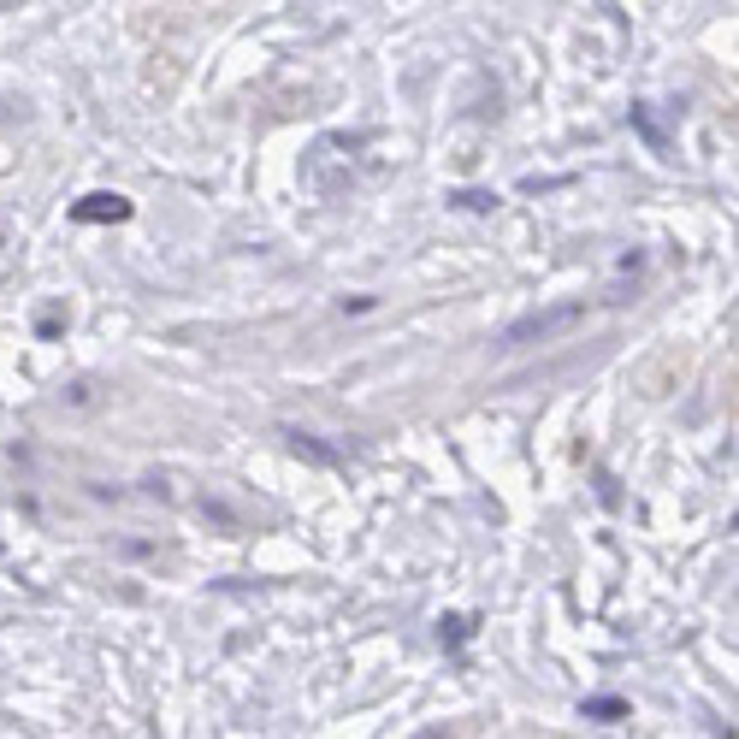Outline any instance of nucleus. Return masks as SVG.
I'll return each instance as SVG.
<instances>
[{"label":"nucleus","mask_w":739,"mask_h":739,"mask_svg":"<svg viewBox=\"0 0 739 739\" xmlns=\"http://www.w3.org/2000/svg\"><path fill=\"white\" fill-rule=\"evenodd\" d=\"M468 627H473V621H462V615H450V621H438V639H444V645L456 651V645H468Z\"/></svg>","instance_id":"nucleus-5"},{"label":"nucleus","mask_w":739,"mask_h":739,"mask_svg":"<svg viewBox=\"0 0 739 739\" xmlns=\"http://www.w3.org/2000/svg\"><path fill=\"white\" fill-rule=\"evenodd\" d=\"M450 202L462 207V213H491V207H497V196H491V190H456Z\"/></svg>","instance_id":"nucleus-4"},{"label":"nucleus","mask_w":739,"mask_h":739,"mask_svg":"<svg viewBox=\"0 0 739 739\" xmlns=\"http://www.w3.org/2000/svg\"><path fill=\"white\" fill-rule=\"evenodd\" d=\"M586 716H604V722H615V716H627V704H621V698H592V704H586Z\"/></svg>","instance_id":"nucleus-6"},{"label":"nucleus","mask_w":739,"mask_h":739,"mask_svg":"<svg viewBox=\"0 0 739 739\" xmlns=\"http://www.w3.org/2000/svg\"><path fill=\"white\" fill-rule=\"evenodd\" d=\"M586 320V302H550V308H533V314H521L515 326H503L497 332V349H527V343H550V337L574 332Z\"/></svg>","instance_id":"nucleus-1"},{"label":"nucleus","mask_w":739,"mask_h":739,"mask_svg":"<svg viewBox=\"0 0 739 739\" xmlns=\"http://www.w3.org/2000/svg\"><path fill=\"white\" fill-rule=\"evenodd\" d=\"M71 219H83V225H119V219H131V202L95 190V196H83V202L71 207Z\"/></svg>","instance_id":"nucleus-2"},{"label":"nucleus","mask_w":739,"mask_h":739,"mask_svg":"<svg viewBox=\"0 0 739 739\" xmlns=\"http://www.w3.org/2000/svg\"><path fill=\"white\" fill-rule=\"evenodd\" d=\"M284 444H290L296 456H314V462H326V468H332V462H337V456H332V450H326V444H320V438H302V432H284Z\"/></svg>","instance_id":"nucleus-3"}]
</instances>
